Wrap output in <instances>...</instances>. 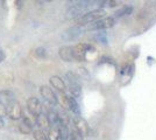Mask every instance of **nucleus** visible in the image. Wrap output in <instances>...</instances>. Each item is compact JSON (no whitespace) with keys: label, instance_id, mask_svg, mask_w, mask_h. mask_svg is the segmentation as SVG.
Segmentation results:
<instances>
[{"label":"nucleus","instance_id":"1","mask_svg":"<svg viewBox=\"0 0 156 140\" xmlns=\"http://www.w3.org/2000/svg\"><path fill=\"white\" fill-rule=\"evenodd\" d=\"M105 14H106V11L104 8H97V9L90 11V12H86L82 16H79L78 19L75 20V23L78 27L85 26V25H91V23L96 22L97 20L103 19Z\"/></svg>","mask_w":156,"mask_h":140},{"label":"nucleus","instance_id":"2","mask_svg":"<svg viewBox=\"0 0 156 140\" xmlns=\"http://www.w3.org/2000/svg\"><path fill=\"white\" fill-rule=\"evenodd\" d=\"M94 1H75V5L70 6L66 9L65 18L66 19H78L79 16H82L85 14V11L89 6H91Z\"/></svg>","mask_w":156,"mask_h":140},{"label":"nucleus","instance_id":"3","mask_svg":"<svg viewBox=\"0 0 156 140\" xmlns=\"http://www.w3.org/2000/svg\"><path fill=\"white\" fill-rule=\"evenodd\" d=\"M115 25V20L112 16H106L100 20H97L91 25L87 26V31H101V29H108Z\"/></svg>","mask_w":156,"mask_h":140},{"label":"nucleus","instance_id":"4","mask_svg":"<svg viewBox=\"0 0 156 140\" xmlns=\"http://www.w3.org/2000/svg\"><path fill=\"white\" fill-rule=\"evenodd\" d=\"M90 49V46L86 43H78L76 46H72V55L73 60L78 62H83L86 59V54Z\"/></svg>","mask_w":156,"mask_h":140},{"label":"nucleus","instance_id":"5","mask_svg":"<svg viewBox=\"0 0 156 140\" xmlns=\"http://www.w3.org/2000/svg\"><path fill=\"white\" fill-rule=\"evenodd\" d=\"M40 93H41V96L44 98L47 103H49L51 106H56L57 104H58V100H57V96H56V93L54 92V90H52L50 87H48V85H42V87L40 88Z\"/></svg>","mask_w":156,"mask_h":140},{"label":"nucleus","instance_id":"6","mask_svg":"<svg viewBox=\"0 0 156 140\" xmlns=\"http://www.w3.org/2000/svg\"><path fill=\"white\" fill-rule=\"evenodd\" d=\"M6 116H8L13 120H19L20 118H22L21 105L16 100H14L12 103H9L8 105H6Z\"/></svg>","mask_w":156,"mask_h":140},{"label":"nucleus","instance_id":"7","mask_svg":"<svg viewBox=\"0 0 156 140\" xmlns=\"http://www.w3.org/2000/svg\"><path fill=\"white\" fill-rule=\"evenodd\" d=\"M83 33V31H82V28L78 26H73V27H70V28H68V29H65L63 33L61 34V39L65 42H70V41H73L78 39L80 35Z\"/></svg>","mask_w":156,"mask_h":140},{"label":"nucleus","instance_id":"8","mask_svg":"<svg viewBox=\"0 0 156 140\" xmlns=\"http://www.w3.org/2000/svg\"><path fill=\"white\" fill-rule=\"evenodd\" d=\"M27 110L32 116L37 118L40 114H42V104L36 97H30L27 100Z\"/></svg>","mask_w":156,"mask_h":140},{"label":"nucleus","instance_id":"9","mask_svg":"<svg viewBox=\"0 0 156 140\" xmlns=\"http://www.w3.org/2000/svg\"><path fill=\"white\" fill-rule=\"evenodd\" d=\"M72 121H73L75 130L78 131V132L82 134L83 137H85V135H87V134H89V125H87L86 120L83 119V118H82V117H79V116H76Z\"/></svg>","mask_w":156,"mask_h":140},{"label":"nucleus","instance_id":"10","mask_svg":"<svg viewBox=\"0 0 156 140\" xmlns=\"http://www.w3.org/2000/svg\"><path fill=\"white\" fill-rule=\"evenodd\" d=\"M59 57L65 62H73V55H72V46H63L58 50Z\"/></svg>","mask_w":156,"mask_h":140},{"label":"nucleus","instance_id":"11","mask_svg":"<svg viewBox=\"0 0 156 140\" xmlns=\"http://www.w3.org/2000/svg\"><path fill=\"white\" fill-rule=\"evenodd\" d=\"M50 84L54 89H56L58 92H65L66 90V85H65L64 81L62 80L58 76H51L50 77Z\"/></svg>","mask_w":156,"mask_h":140},{"label":"nucleus","instance_id":"12","mask_svg":"<svg viewBox=\"0 0 156 140\" xmlns=\"http://www.w3.org/2000/svg\"><path fill=\"white\" fill-rule=\"evenodd\" d=\"M19 130L22 134H29L33 131V123L28 117H22L19 124Z\"/></svg>","mask_w":156,"mask_h":140},{"label":"nucleus","instance_id":"13","mask_svg":"<svg viewBox=\"0 0 156 140\" xmlns=\"http://www.w3.org/2000/svg\"><path fill=\"white\" fill-rule=\"evenodd\" d=\"M15 100V96L12 91L9 90H4V91H0V103L4 104L5 106L8 105L9 103H12Z\"/></svg>","mask_w":156,"mask_h":140},{"label":"nucleus","instance_id":"14","mask_svg":"<svg viewBox=\"0 0 156 140\" xmlns=\"http://www.w3.org/2000/svg\"><path fill=\"white\" fill-rule=\"evenodd\" d=\"M48 140H62V132L59 126H51L48 132Z\"/></svg>","mask_w":156,"mask_h":140},{"label":"nucleus","instance_id":"15","mask_svg":"<svg viewBox=\"0 0 156 140\" xmlns=\"http://www.w3.org/2000/svg\"><path fill=\"white\" fill-rule=\"evenodd\" d=\"M133 6H130V5H125L122 6L121 8H119L117 12H115V16L117 18H121V16H127V15H129V14L133 13Z\"/></svg>","mask_w":156,"mask_h":140},{"label":"nucleus","instance_id":"16","mask_svg":"<svg viewBox=\"0 0 156 140\" xmlns=\"http://www.w3.org/2000/svg\"><path fill=\"white\" fill-rule=\"evenodd\" d=\"M68 89L71 93V97H73V98L80 96V93H82V87H80L79 83H71V84H69Z\"/></svg>","mask_w":156,"mask_h":140},{"label":"nucleus","instance_id":"17","mask_svg":"<svg viewBox=\"0 0 156 140\" xmlns=\"http://www.w3.org/2000/svg\"><path fill=\"white\" fill-rule=\"evenodd\" d=\"M36 124H37L40 126V128L43 130V131H44V128H49V127H50V124H49V121H48L47 116H42V114H40L39 117L36 118Z\"/></svg>","mask_w":156,"mask_h":140},{"label":"nucleus","instance_id":"18","mask_svg":"<svg viewBox=\"0 0 156 140\" xmlns=\"http://www.w3.org/2000/svg\"><path fill=\"white\" fill-rule=\"evenodd\" d=\"M33 135H34L35 140H48L47 133L41 128H36L35 131H33Z\"/></svg>","mask_w":156,"mask_h":140},{"label":"nucleus","instance_id":"19","mask_svg":"<svg viewBox=\"0 0 156 140\" xmlns=\"http://www.w3.org/2000/svg\"><path fill=\"white\" fill-rule=\"evenodd\" d=\"M70 140H84V137L76 130H72L70 132Z\"/></svg>","mask_w":156,"mask_h":140},{"label":"nucleus","instance_id":"20","mask_svg":"<svg viewBox=\"0 0 156 140\" xmlns=\"http://www.w3.org/2000/svg\"><path fill=\"white\" fill-rule=\"evenodd\" d=\"M35 54H36V56H39L41 59H44L47 55V52L44 48H42V47H39L36 50H35Z\"/></svg>","mask_w":156,"mask_h":140},{"label":"nucleus","instance_id":"21","mask_svg":"<svg viewBox=\"0 0 156 140\" xmlns=\"http://www.w3.org/2000/svg\"><path fill=\"white\" fill-rule=\"evenodd\" d=\"M5 116H6V106L0 103V117L2 118V117H5Z\"/></svg>","mask_w":156,"mask_h":140},{"label":"nucleus","instance_id":"22","mask_svg":"<svg viewBox=\"0 0 156 140\" xmlns=\"http://www.w3.org/2000/svg\"><path fill=\"white\" fill-rule=\"evenodd\" d=\"M5 57H6L5 53H4V52H2L1 49H0V63H1V62H2L4 60H5Z\"/></svg>","mask_w":156,"mask_h":140},{"label":"nucleus","instance_id":"23","mask_svg":"<svg viewBox=\"0 0 156 140\" xmlns=\"http://www.w3.org/2000/svg\"><path fill=\"white\" fill-rule=\"evenodd\" d=\"M4 126V120H2V118L0 117V128Z\"/></svg>","mask_w":156,"mask_h":140}]
</instances>
